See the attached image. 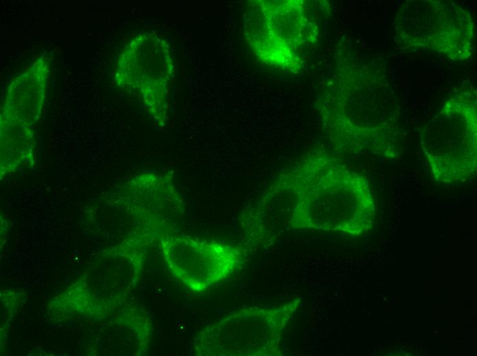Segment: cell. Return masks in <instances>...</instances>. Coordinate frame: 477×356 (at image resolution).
<instances>
[{"label": "cell", "mask_w": 477, "mask_h": 356, "mask_svg": "<svg viewBox=\"0 0 477 356\" xmlns=\"http://www.w3.org/2000/svg\"><path fill=\"white\" fill-rule=\"evenodd\" d=\"M185 248L167 249L171 272L195 290H203L228 277L240 266L237 249L220 243L191 242Z\"/></svg>", "instance_id": "4"}, {"label": "cell", "mask_w": 477, "mask_h": 356, "mask_svg": "<svg viewBox=\"0 0 477 356\" xmlns=\"http://www.w3.org/2000/svg\"><path fill=\"white\" fill-rule=\"evenodd\" d=\"M256 210L273 240L290 229L358 236L371 228L375 203L363 175L327 154L313 153L279 173Z\"/></svg>", "instance_id": "1"}, {"label": "cell", "mask_w": 477, "mask_h": 356, "mask_svg": "<svg viewBox=\"0 0 477 356\" xmlns=\"http://www.w3.org/2000/svg\"><path fill=\"white\" fill-rule=\"evenodd\" d=\"M301 298L281 306L241 309L204 331V352L211 355H280L285 327Z\"/></svg>", "instance_id": "2"}, {"label": "cell", "mask_w": 477, "mask_h": 356, "mask_svg": "<svg viewBox=\"0 0 477 356\" xmlns=\"http://www.w3.org/2000/svg\"><path fill=\"white\" fill-rule=\"evenodd\" d=\"M445 114L446 130L435 144L424 146V151L437 182L464 181L476 170V116L469 110Z\"/></svg>", "instance_id": "3"}]
</instances>
